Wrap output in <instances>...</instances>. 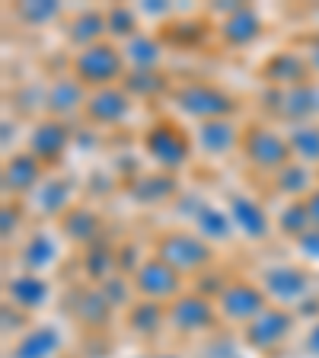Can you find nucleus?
I'll return each instance as SVG.
<instances>
[{
    "instance_id": "38",
    "label": "nucleus",
    "mask_w": 319,
    "mask_h": 358,
    "mask_svg": "<svg viewBox=\"0 0 319 358\" xmlns=\"http://www.w3.org/2000/svg\"><path fill=\"white\" fill-rule=\"evenodd\" d=\"M45 90H48V83L42 80H22L13 87V93H10V103H13V119L20 122H36L45 115Z\"/></svg>"
},
{
    "instance_id": "28",
    "label": "nucleus",
    "mask_w": 319,
    "mask_h": 358,
    "mask_svg": "<svg viewBox=\"0 0 319 358\" xmlns=\"http://www.w3.org/2000/svg\"><path fill=\"white\" fill-rule=\"evenodd\" d=\"M61 36L71 45V52H83L89 45L105 42V13L103 7H80L74 13H67L61 22Z\"/></svg>"
},
{
    "instance_id": "1",
    "label": "nucleus",
    "mask_w": 319,
    "mask_h": 358,
    "mask_svg": "<svg viewBox=\"0 0 319 358\" xmlns=\"http://www.w3.org/2000/svg\"><path fill=\"white\" fill-rule=\"evenodd\" d=\"M166 99L179 119L192 122V125L214 119H237L239 112V99L230 90L217 80H205V77H188V80L172 83Z\"/></svg>"
},
{
    "instance_id": "23",
    "label": "nucleus",
    "mask_w": 319,
    "mask_h": 358,
    "mask_svg": "<svg viewBox=\"0 0 319 358\" xmlns=\"http://www.w3.org/2000/svg\"><path fill=\"white\" fill-rule=\"evenodd\" d=\"M87 99H89V90L67 71V74H58L48 80V90H45V115L74 125L77 119H83V112H87Z\"/></svg>"
},
{
    "instance_id": "5",
    "label": "nucleus",
    "mask_w": 319,
    "mask_h": 358,
    "mask_svg": "<svg viewBox=\"0 0 319 358\" xmlns=\"http://www.w3.org/2000/svg\"><path fill=\"white\" fill-rule=\"evenodd\" d=\"M253 278L262 285V291L268 294V301H272V304L288 307V310H297L306 298H313V294L319 291L313 272L300 259L262 262V266L255 268Z\"/></svg>"
},
{
    "instance_id": "17",
    "label": "nucleus",
    "mask_w": 319,
    "mask_h": 358,
    "mask_svg": "<svg viewBox=\"0 0 319 358\" xmlns=\"http://www.w3.org/2000/svg\"><path fill=\"white\" fill-rule=\"evenodd\" d=\"M48 173H52V170H48L38 157H32L26 148L7 154V157H3V170H0L3 201H26L38 189V182H42Z\"/></svg>"
},
{
    "instance_id": "9",
    "label": "nucleus",
    "mask_w": 319,
    "mask_h": 358,
    "mask_svg": "<svg viewBox=\"0 0 319 358\" xmlns=\"http://www.w3.org/2000/svg\"><path fill=\"white\" fill-rule=\"evenodd\" d=\"M259 103L268 112V119H275V125L281 122V128L300 125V122H319V80H306L290 90L262 87Z\"/></svg>"
},
{
    "instance_id": "19",
    "label": "nucleus",
    "mask_w": 319,
    "mask_h": 358,
    "mask_svg": "<svg viewBox=\"0 0 319 358\" xmlns=\"http://www.w3.org/2000/svg\"><path fill=\"white\" fill-rule=\"evenodd\" d=\"M262 36H265V16L255 3H243L237 13L214 22V38L221 42V48L230 52H249L253 45L262 42Z\"/></svg>"
},
{
    "instance_id": "25",
    "label": "nucleus",
    "mask_w": 319,
    "mask_h": 358,
    "mask_svg": "<svg viewBox=\"0 0 319 358\" xmlns=\"http://www.w3.org/2000/svg\"><path fill=\"white\" fill-rule=\"evenodd\" d=\"M67 345V336L58 323H32L20 339L7 345V358H61Z\"/></svg>"
},
{
    "instance_id": "27",
    "label": "nucleus",
    "mask_w": 319,
    "mask_h": 358,
    "mask_svg": "<svg viewBox=\"0 0 319 358\" xmlns=\"http://www.w3.org/2000/svg\"><path fill=\"white\" fill-rule=\"evenodd\" d=\"M58 234L64 243H71L74 250H87L89 243H96L99 237H105L103 227V215H99L96 205H87V201H77L74 208L67 211L58 224Z\"/></svg>"
},
{
    "instance_id": "4",
    "label": "nucleus",
    "mask_w": 319,
    "mask_h": 358,
    "mask_svg": "<svg viewBox=\"0 0 319 358\" xmlns=\"http://www.w3.org/2000/svg\"><path fill=\"white\" fill-rule=\"evenodd\" d=\"M239 160L259 176H275L284 164H290V144L281 125L268 119L243 122V141H239Z\"/></svg>"
},
{
    "instance_id": "49",
    "label": "nucleus",
    "mask_w": 319,
    "mask_h": 358,
    "mask_svg": "<svg viewBox=\"0 0 319 358\" xmlns=\"http://www.w3.org/2000/svg\"><path fill=\"white\" fill-rule=\"evenodd\" d=\"M304 52H306V61H310V67H313V77L319 80V29L313 32L310 38H306Z\"/></svg>"
},
{
    "instance_id": "35",
    "label": "nucleus",
    "mask_w": 319,
    "mask_h": 358,
    "mask_svg": "<svg viewBox=\"0 0 319 358\" xmlns=\"http://www.w3.org/2000/svg\"><path fill=\"white\" fill-rule=\"evenodd\" d=\"M156 32L163 36L166 48H198L208 36H214V22L182 20V16H176V20L166 22L163 29H156Z\"/></svg>"
},
{
    "instance_id": "51",
    "label": "nucleus",
    "mask_w": 319,
    "mask_h": 358,
    "mask_svg": "<svg viewBox=\"0 0 319 358\" xmlns=\"http://www.w3.org/2000/svg\"><path fill=\"white\" fill-rule=\"evenodd\" d=\"M147 358H182L179 352H170V349H156V352H147Z\"/></svg>"
},
{
    "instance_id": "33",
    "label": "nucleus",
    "mask_w": 319,
    "mask_h": 358,
    "mask_svg": "<svg viewBox=\"0 0 319 358\" xmlns=\"http://www.w3.org/2000/svg\"><path fill=\"white\" fill-rule=\"evenodd\" d=\"M121 87L128 90V96H131L134 103H154V99L170 96L172 80L166 71H128Z\"/></svg>"
},
{
    "instance_id": "55",
    "label": "nucleus",
    "mask_w": 319,
    "mask_h": 358,
    "mask_svg": "<svg viewBox=\"0 0 319 358\" xmlns=\"http://www.w3.org/2000/svg\"><path fill=\"white\" fill-rule=\"evenodd\" d=\"M316 176H319V170H316Z\"/></svg>"
},
{
    "instance_id": "21",
    "label": "nucleus",
    "mask_w": 319,
    "mask_h": 358,
    "mask_svg": "<svg viewBox=\"0 0 319 358\" xmlns=\"http://www.w3.org/2000/svg\"><path fill=\"white\" fill-rule=\"evenodd\" d=\"M195 154L208 157V160H227L239 157V141H243V122L237 119H214L192 125Z\"/></svg>"
},
{
    "instance_id": "50",
    "label": "nucleus",
    "mask_w": 319,
    "mask_h": 358,
    "mask_svg": "<svg viewBox=\"0 0 319 358\" xmlns=\"http://www.w3.org/2000/svg\"><path fill=\"white\" fill-rule=\"evenodd\" d=\"M306 211H310V221H313V227H319V186L313 189L310 195H306Z\"/></svg>"
},
{
    "instance_id": "30",
    "label": "nucleus",
    "mask_w": 319,
    "mask_h": 358,
    "mask_svg": "<svg viewBox=\"0 0 319 358\" xmlns=\"http://www.w3.org/2000/svg\"><path fill=\"white\" fill-rule=\"evenodd\" d=\"M121 327L144 343H156L166 329V304H154V301L138 298L125 313H121Z\"/></svg>"
},
{
    "instance_id": "41",
    "label": "nucleus",
    "mask_w": 319,
    "mask_h": 358,
    "mask_svg": "<svg viewBox=\"0 0 319 358\" xmlns=\"http://www.w3.org/2000/svg\"><path fill=\"white\" fill-rule=\"evenodd\" d=\"M99 291H103V298L112 304V310L115 313H125L128 307L138 301V291H134V282L128 275H121V272H115V275H109L103 285H96Z\"/></svg>"
},
{
    "instance_id": "20",
    "label": "nucleus",
    "mask_w": 319,
    "mask_h": 358,
    "mask_svg": "<svg viewBox=\"0 0 319 358\" xmlns=\"http://www.w3.org/2000/svg\"><path fill=\"white\" fill-rule=\"evenodd\" d=\"M134 99L128 96V90L121 87H105V90H89L87 99V112H83V122L96 131H105V128H121L134 112Z\"/></svg>"
},
{
    "instance_id": "31",
    "label": "nucleus",
    "mask_w": 319,
    "mask_h": 358,
    "mask_svg": "<svg viewBox=\"0 0 319 358\" xmlns=\"http://www.w3.org/2000/svg\"><path fill=\"white\" fill-rule=\"evenodd\" d=\"M115 250H119V240H112L109 234L99 237L96 243H89L87 250H80V272L87 278V285H103L109 275L119 272Z\"/></svg>"
},
{
    "instance_id": "26",
    "label": "nucleus",
    "mask_w": 319,
    "mask_h": 358,
    "mask_svg": "<svg viewBox=\"0 0 319 358\" xmlns=\"http://www.w3.org/2000/svg\"><path fill=\"white\" fill-rule=\"evenodd\" d=\"M67 310H71V317H74L89 336H103L105 329L112 327V320H115V310H112V304L103 298V291H99L96 285L77 288L71 304H67Z\"/></svg>"
},
{
    "instance_id": "8",
    "label": "nucleus",
    "mask_w": 319,
    "mask_h": 358,
    "mask_svg": "<svg viewBox=\"0 0 319 358\" xmlns=\"http://www.w3.org/2000/svg\"><path fill=\"white\" fill-rule=\"evenodd\" d=\"M179 201L188 205V208L176 211L179 221L186 224V227H192L201 240H208L214 250H223V246L237 243V231H233V221L223 205H217V201L205 199V195H198V192H182Z\"/></svg>"
},
{
    "instance_id": "43",
    "label": "nucleus",
    "mask_w": 319,
    "mask_h": 358,
    "mask_svg": "<svg viewBox=\"0 0 319 358\" xmlns=\"http://www.w3.org/2000/svg\"><path fill=\"white\" fill-rule=\"evenodd\" d=\"M32 323H36V320H32L29 313L16 310L13 304H7V301H3V310H0V333H3V339H7V343L20 339V336L26 333Z\"/></svg>"
},
{
    "instance_id": "15",
    "label": "nucleus",
    "mask_w": 319,
    "mask_h": 358,
    "mask_svg": "<svg viewBox=\"0 0 319 358\" xmlns=\"http://www.w3.org/2000/svg\"><path fill=\"white\" fill-rule=\"evenodd\" d=\"M255 77L268 90H290L306 80H316L304 48H275V52H268L255 67Z\"/></svg>"
},
{
    "instance_id": "44",
    "label": "nucleus",
    "mask_w": 319,
    "mask_h": 358,
    "mask_svg": "<svg viewBox=\"0 0 319 358\" xmlns=\"http://www.w3.org/2000/svg\"><path fill=\"white\" fill-rule=\"evenodd\" d=\"M150 253H144V246L138 243V240H119V250H115V259H119V272L121 275L131 278L134 272H138V266H141L144 259H147Z\"/></svg>"
},
{
    "instance_id": "14",
    "label": "nucleus",
    "mask_w": 319,
    "mask_h": 358,
    "mask_svg": "<svg viewBox=\"0 0 319 358\" xmlns=\"http://www.w3.org/2000/svg\"><path fill=\"white\" fill-rule=\"evenodd\" d=\"M223 208H227V215L233 221L237 240H243V243L259 246L275 237V217L265 208V201H259L255 195L237 189V192H230L223 199Z\"/></svg>"
},
{
    "instance_id": "22",
    "label": "nucleus",
    "mask_w": 319,
    "mask_h": 358,
    "mask_svg": "<svg viewBox=\"0 0 319 358\" xmlns=\"http://www.w3.org/2000/svg\"><path fill=\"white\" fill-rule=\"evenodd\" d=\"M121 192L144 208H160V205H176V199L182 195V186L172 173L163 170H147V173H134L121 182Z\"/></svg>"
},
{
    "instance_id": "53",
    "label": "nucleus",
    "mask_w": 319,
    "mask_h": 358,
    "mask_svg": "<svg viewBox=\"0 0 319 358\" xmlns=\"http://www.w3.org/2000/svg\"><path fill=\"white\" fill-rule=\"evenodd\" d=\"M61 358H74V355H61Z\"/></svg>"
},
{
    "instance_id": "34",
    "label": "nucleus",
    "mask_w": 319,
    "mask_h": 358,
    "mask_svg": "<svg viewBox=\"0 0 319 358\" xmlns=\"http://www.w3.org/2000/svg\"><path fill=\"white\" fill-rule=\"evenodd\" d=\"M103 13H105V36H109V42L125 45L128 38L144 32V20L138 13V3H109V7H103Z\"/></svg>"
},
{
    "instance_id": "10",
    "label": "nucleus",
    "mask_w": 319,
    "mask_h": 358,
    "mask_svg": "<svg viewBox=\"0 0 319 358\" xmlns=\"http://www.w3.org/2000/svg\"><path fill=\"white\" fill-rule=\"evenodd\" d=\"M217 317H221L223 329H243L249 320H255L272 301L262 291V285L249 275H237L223 285V291L217 294Z\"/></svg>"
},
{
    "instance_id": "13",
    "label": "nucleus",
    "mask_w": 319,
    "mask_h": 358,
    "mask_svg": "<svg viewBox=\"0 0 319 358\" xmlns=\"http://www.w3.org/2000/svg\"><path fill=\"white\" fill-rule=\"evenodd\" d=\"M74 141H77L74 125H67V122H61V119H52V115H42V119H36L26 128L22 148L29 150L32 157H38V160L54 173L64 164V157L74 150Z\"/></svg>"
},
{
    "instance_id": "37",
    "label": "nucleus",
    "mask_w": 319,
    "mask_h": 358,
    "mask_svg": "<svg viewBox=\"0 0 319 358\" xmlns=\"http://www.w3.org/2000/svg\"><path fill=\"white\" fill-rule=\"evenodd\" d=\"M275 217V234L288 243H297L306 231H313V221H310V211H306V201H281L278 211H272Z\"/></svg>"
},
{
    "instance_id": "24",
    "label": "nucleus",
    "mask_w": 319,
    "mask_h": 358,
    "mask_svg": "<svg viewBox=\"0 0 319 358\" xmlns=\"http://www.w3.org/2000/svg\"><path fill=\"white\" fill-rule=\"evenodd\" d=\"M3 301L13 304L16 310L36 317L52 301V282H48V275H36V272L16 268L13 275L3 278Z\"/></svg>"
},
{
    "instance_id": "12",
    "label": "nucleus",
    "mask_w": 319,
    "mask_h": 358,
    "mask_svg": "<svg viewBox=\"0 0 319 358\" xmlns=\"http://www.w3.org/2000/svg\"><path fill=\"white\" fill-rule=\"evenodd\" d=\"M77 179L71 173H48V176L38 182V189L22 201L26 211H29L32 221L38 224H58L67 211L77 205Z\"/></svg>"
},
{
    "instance_id": "48",
    "label": "nucleus",
    "mask_w": 319,
    "mask_h": 358,
    "mask_svg": "<svg viewBox=\"0 0 319 358\" xmlns=\"http://www.w3.org/2000/svg\"><path fill=\"white\" fill-rule=\"evenodd\" d=\"M20 128H22V122L20 119H10V112H7V115H3V157L13 154V150H20V148H16V141H20V138H26V134H20Z\"/></svg>"
},
{
    "instance_id": "45",
    "label": "nucleus",
    "mask_w": 319,
    "mask_h": 358,
    "mask_svg": "<svg viewBox=\"0 0 319 358\" xmlns=\"http://www.w3.org/2000/svg\"><path fill=\"white\" fill-rule=\"evenodd\" d=\"M138 13H141L144 22H156V26H166V22L176 20V7L166 3V0H141Z\"/></svg>"
},
{
    "instance_id": "11",
    "label": "nucleus",
    "mask_w": 319,
    "mask_h": 358,
    "mask_svg": "<svg viewBox=\"0 0 319 358\" xmlns=\"http://www.w3.org/2000/svg\"><path fill=\"white\" fill-rule=\"evenodd\" d=\"M166 329L182 336V339H205V336L221 329L217 304L188 288L186 294H179L172 304H166Z\"/></svg>"
},
{
    "instance_id": "6",
    "label": "nucleus",
    "mask_w": 319,
    "mask_h": 358,
    "mask_svg": "<svg viewBox=\"0 0 319 358\" xmlns=\"http://www.w3.org/2000/svg\"><path fill=\"white\" fill-rule=\"evenodd\" d=\"M300 333V320L297 313L288 310V307L268 304L265 310L249 320L243 329H239V343H243L246 352L262 358H275L281 349H288L294 343V336Z\"/></svg>"
},
{
    "instance_id": "42",
    "label": "nucleus",
    "mask_w": 319,
    "mask_h": 358,
    "mask_svg": "<svg viewBox=\"0 0 319 358\" xmlns=\"http://www.w3.org/2000/svg\"><path fill=\"white\" fill-rule=\"evenodd\" d=\"M243 355V343H239V333L233 329H217V333L205 336L201 339V358H239Z\"/></svg>"
},
{
    "instance_id": "36",
    "label": "nucleus",
    "mask_w": 319,
    "mask_h": 358,
    "mask_svg": "<svg viewBox=\"0 0 319 358\" xmlns=\"http://www.w3.org/2000/svg\"><path fill=\"white\" fill-rule=\"evenodd\" d=\"M290 144V157L297 164L319 170V122H300V125H288L284 128Z\"/></svg>"
},
{
    "instance_id": "52",
    "label": "nucleus",
    "mask_w": 319,
    "mask_h": 358,
    "mask_svg": "<svg viewBox=\"0 0 319 358\" xmlns=\"http://www.w3.org/2000/svg\"><path fill=\"white\" fill-rule=\"evenodd\" d=\"M134 358H147V352H144V355H134Z\"/></svg>"
},
{
    "instance_id": "29",
    "label": "nucleus",
    "mask_w": 319,
    "mask_h": 358,
    "mask_svg": "<svg viewBox=\"0 0 319 358\" xmlns=\"http://www.w3.org/2000/svg\"><path fill=\"white\" fill-rule=\"evenodd\" d=\"M121 55H125L128 71H166L170 48L156 29H144L121 45Z\"/></svg>"
},
{
    "instance_id": "40",
    "label": "nucleus",
    "mask_w": 319,
    "mask_h": 358,
    "mask_svg": "<svg viewBox=\"0 0 319 358\" xmlns=\"http://www.w3.org/2000/svg\"><path fill=\"white\" fill-rule=\"evenodd\" d=\"M26 221H29V211L22 201H3V208H0V240H3V246H16L29 234Z\"/></svg>"
},
{
    "instance_id": "47",
    "label": "nucleus",
    "mask_w": 319,
    "mask_h": 358,
    "mask_svg": "<svg viewBox=\"0 0 319 358\" xmlns=\"http://www.w3.org/2000/svg\"><path fill=\"white\" fill-rule=\"evenodd\" d=\"M300 352L306 358H319V317L300 329Z\"/></svg>"
},
{
    "instance_id": "18",
    "label": "nucleus",
    "mask_w": 319,
    "mask_h": 358,
    "mask_svg": "<svg viewBox=\"0 0 319 358\" xmlns=\"http://www.w3.org/2000/svg\"><path fill=\"white\" fill-rule=\"evenodd\" d=\"M61 240L58 227L52 224H36L26 237L16 243V266L22 272H36V275H45V272H52L61 259Z\"/></svg>"
},
{
    "instance_id": "39",
    "label": "nucleus",
    "mask_w": 319,
    "mask_h": 358,
    "mask_svg": "<svg viewBox=\"0 0 319 358\" xmlns=\"http://www.w3.org/2000/svg\"><path fill=\"white\" fill-rule=\"evenodd\" d=\"M64 16H67V10L58 0H22V3H13V20L20 26H29V29L64 22Z\"/></svg>"
},
{
    "instance_id": "46",
    "label": "nucleus",
    "mask_w": 319,
    "mask_h": 358,
    "mask_svg": "<svg viewBox=\"0 0 319 358\" xmlns=\"http://www.w3.org/2000/svg\"><path fill=\"white\" fill-rule=\"evenodd\" d=\"M290 250L297 253V259L304 262V266H306V262H319V227L306 231L297 243H290Z\"/></svg>"
},
{
    "instance_id": "2",
    "label": "nucleus",
    "mask_w": 319,
    "mask_h": 358,
    "mask_svg": "<svg viewBox=\"0 0 319 358\" xmlns=\"http://www.w3.org/2000/svg\"><path fill=\"white\" fill-rule=\"evenodd\" d=\"M141 150L150 160L154 170L163 173H182L195 157L192 128H186L176 115H156L141 131Z\"/></svg>"
},
{
    "instance_id": "54",
    "label": "nucleus",
    "mask_w": 319,
    "mask_h": 358,
    "mask_svg": "<svg viewBox=\"0 0 319 358\" xmlns=\"http://www.w3.org/2000/svg\"><path fill=\"white\" fill-rule=\"evenodd\" d=\"M239 358H249V355H239Z\"/></svg>"
},
{
    "instance_id": "3",
    "label": "nucleus",
    "mask_w": 319,
    "mask_h": 358,
    "mask_svg": "<svg viewBox=\"0 0 319 358\" xmlns=\"http://www.w3.org/2000/svg\"><path fill=\"white\" fill-rule=\"evenodd\" d=\"M150 253L160 256L170 268H176L186 282L188 278L195 282L198 275H205L208 268L217 266V250L208 240H201L192 227H186V224L156 231L154 240H150Z\"/></svg>"
},
{
    "instance_id": "7",
    "label": "nucleus",
    "mask_w": 319,
    "mask_h": 358,
    "mask_svg": "<svg viewBox=\"0 0 319 358\" xmlns=\"http://www.w3.org/2000/svg\"><path fill=\"white\" fill-rule=\"evenodd\" d=\"M71 74L83 83L87 90H105V87H119L128 77V64L121 55V45L115 42H96L83 48V52L71 55Z\"/></svg>"
},
{
    "instance_id": "32",
    "label": "nucleus",
    "mask_w": 319,
    "mask_h": 358,
    "mask_svg": "<svg viewBox=\"0 0 319 358\" xmlns=\"http://www.w3.org/2000/svg\"><path fill=\"white\" fill-rule=\"evenodd\" d=\"M268 182H272V192H275L278 199L300 201L319 186V176H316V170L297 164V160H290V164H284L275 176H268Z\"/></svg>"
},
{
    "instance_id": "16",
    "label": "nucleus",
    "mask_w": 319,
    "mask_h": 358,
    "mask_svg": "<svg viewBox=\"0 0 319 358\" xmlns=\"http://www.w3.org/2000/svg\"><path fill=\"white\" fill-rule=\"evenodd\" d=\"M131 282H134L138 298L154 301V304H172L179 294H186L188 291L186 278L179 275L176 268H170L160 256H154V253L138 266V272L131 275Z\"/></svg>"
}]
</instances>
